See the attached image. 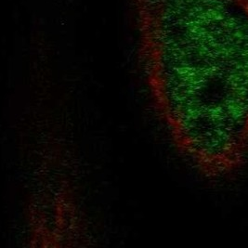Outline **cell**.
<instances>
[{
  "instance_id": "obj_1",
  "label": "cell",
  "mask_w": 248,
  "mask_h": 248,
  "mask_svg": "<svg viewBox=\"0 0 248 248\" xmlns=\"http://www.w3.org/2000/svg\"><path fill=\"white\" fill-rule=\"evenodd\" d=\"M141 53L180 146L248 161V0H133Z\"/></svg>"
}]
</instances>
